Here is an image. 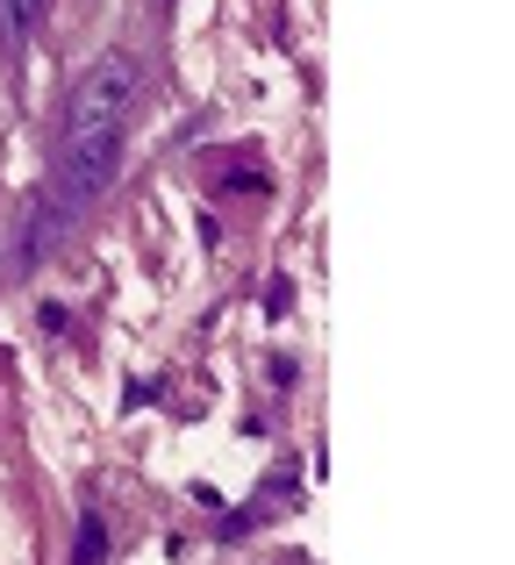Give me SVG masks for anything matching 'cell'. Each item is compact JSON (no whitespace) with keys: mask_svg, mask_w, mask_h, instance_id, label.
I'll return each mask as SVG.
<instances>
[{"mask_svg":"<svg viewBox=\"0 0 515 565\" xmlns=\"http://www.w3.org/2000/svg\"><path fill=\"white\" fill-rule=\"evenodd\" d=\"M72 222H79V215H65V207H57V201H51V193H43V201H36V207H29V230H22V265H36V258H43V250H51V244H57V236H65V230H72Z\"/></svg>","mask_w":515,"mask_h":565,"instance_id":"obj_3","label":"cell"},{"mask_svg":"<svg viewBox=\"0 0 515 565\" xmlns=\"http://www.w3.org/2000/svg\"><path fill=\"white\" fill-rule=\"evenodd\" d=\"M36 22H43V0H0V51H22Z\"/></svg>","mask_w":515,"mask_h":565,"instance_id":"obj_4","label":"cell"},{"mask_svg":"<svg viewBox=\"0 0 515 565\" xmlns=\"http://www.w3.org/2000/svg\"><path fill=\"white\" fill-rule=\"evenodd\" d=\"M108 180H115V129H100V137H65V143H57L51 201L65 207V215H86V207L108 193Z\"/></svg>","mask_w":515,"mask_h":565,"instance_id":"obj_2","label":"cell"},{"mask_svg":"<svg viewBox=\"0 0 515 565\" xmlns=\"http://www.w3.org/2000/svg\"><path fill=\"white\" fill-rule=\"evenodd\" d=\"M100 552H108V523H100V515H86V523H79V552H72V565H100Z\"/></svg>","mask_w":515,"mask_h":565,"instance_id":"obj_5","label":"cell"},{"mask_svg":"<svg viewBox=\"0 0 515 565\" xmlns=\"http://www.w3.org/2000/svg\"><path fill=\"white\" fill-rule=\"evenodd\" d=\"M137 94H143V65L129 51H100L94 65L79 72L72 100H65V137H100V129H122V115L137 108Z\"/></svg>","mask_w":515,"mask_h":565,"instance_id":"obj_1","label":"cell"}]
</instances>
